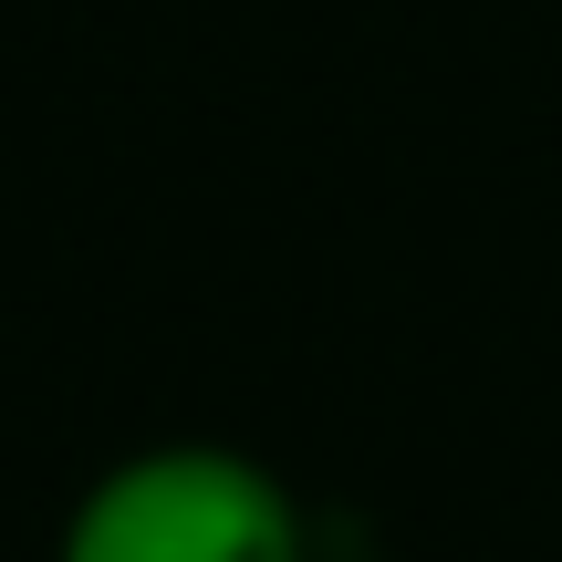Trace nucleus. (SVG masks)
I'll use <instances>...</instances> for the list:
<instances>
[{
	"mask_svg": "<svg viewBox=\"0 0 562 562\" xmlns=\"http://www.w3.org/2000/svg\"><path fill=\"white\" fill-rule=\"evenodd\" d=\"M53 562H302V510L240 448H146L74 501Z\"/></svg>",
	"mask_w": 562,
	"mask_h": 562,
	"instance_id": "nucleus-1",
	"label": "nucleus"
}]
</instances>
